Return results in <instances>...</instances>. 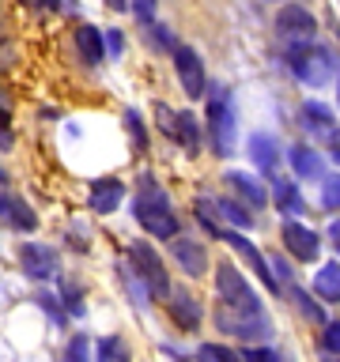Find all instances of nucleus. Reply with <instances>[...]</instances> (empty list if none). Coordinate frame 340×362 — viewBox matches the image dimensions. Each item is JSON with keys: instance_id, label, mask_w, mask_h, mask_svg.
I'll return each mask as SVG.
<instances>
[{"instance_id": "obj_7", "label": "nucleus", "mask_w": 340, "mask_h": 362, "mask_svg": "<svg viewBox=\"0 0 340 362\" xmlns=\"http://www.w3.org/2000/svg\"><path fill=\"white\" fill-rule=\"evenodd\" d=\"M174 68H178L181 90H186L189 98H200L204 95V83H208V72H204L200 53L189 49V45H178V49H174Z\"/></svg>"}, {"instance_id": "obj_8", "label": "nucleus", "mask_w": 340, "mask_h": 362, "mask_svg": "<svg viewBox=\"0 0 340 362\" xmlns=\"http://www.w3.org/2000/svg\"><path fill=\"white\" fill-rule=\"evenodd\" d=\"M276 30H280V38H288V42H310L317 34V19L302 4H283L280 16H276Z\"/></svg>"}, {"instance_id": "obj_15", "label": "nucleus", "mask_w": 340, "mask_h": 362, "mask_svg": "<svg viewBox=\"0 0 340 362\" xmlns=\"http://www.w3.org/2000/svg\"><path fill=\"white\" fill-rule=\"evenodd\" d=\"M299 117L306 129H314V132H322L329 144H333V151H336V117H333V110L322 106V102H302V110H299Z\"/></svg>"}, {"instance_id": "obj_39", "label": "nucleus", "mask_w": 340, "mask_h": 362, "mask_svg": "<svg viewBox=\"0 0 340 362\" xmlns=\"http://www.w3.org/2000/svg\"><path fill=\"white\" fill-rule=\"evenodd\" d=\"M4 177H8V174H4V166H0V185H4Z\"/></svg>"}, {"instance_id": "obj_1", "label": "nucleus", "mask_w": 340, "mask_h": 362, "mask_svg": "<svg viewBox=\"0 0 340 362\" xmlns=\"http://www.w3.org/2000/svg\"><path fill=\"white\" fill-rule=\"evenodd\" d=\"M132 211H136V223H140L152 238H166L170 242V238H178V230H181L178 215H174V208H170L166 189L159 185L152 174H140V192H136Z\"/></svg>"}, {"instance_id": "obj_16", "label": "nucleus", "mask_w": 340, "mask_h": 362, "mask_svg": "<svg viewBox=\"0 0 340 362\" xmlns=\"http://www.w3.org/2000/svg\"><path fill=\"white\" fill-rule=\"evenodd\" d=\"M170 317L178 321V328L193 332V328H200V302L189 291H170Z\"/></svg>"}, {"instance_id": "obj_31", "label": "nucleus", "mask_w": 340, "mask_h": 362, "mask_svg": "<svg viewBox=\"0 0 340 362\" xmlns=\"http://www.w3.org/2000/svg\"><path fill=\"white\" fill-rule=\"evenodd\" d=\"M299 310H302L306 317H310V321L325 325V313H322V305H317V302L310 298V294H302V291H299Z\"/></svg>"}, {"instance_id": "obj_22", "label": "nucleus", "mask_w": 340, "mask_h": 362, "mask_svg": "<svg viewBox=\"0 0 340 362\" xmlns=\"http://www.w3.org/2000/svg\"><path fill=\"white\" fill-rule=\"evenodd\" d=\"M174 140H178V144H186L189 151H197V147H200V129H197V117H193L189 110H181V113H178Z\"/></svg>"}, {"instance_id": "obj_38", "label": "nucleus", "mask_w": 340, "mask_h": 362, "mask_svg": "<svg viewBox=\"0 0 340 362\" xmlns=\"http://www.w3.org/2000/svg\"><path fill=\"white\" fill-rule=\"evenodd\" d=\"M42 8H50V11H61V0H38Z\"/></svg>"}, {"instance_id": "obj_32", "label": "nucleus", "mask_w": 340, "mask_h": 362, "mask_svg": "<svg viewBox=\"0 0 340 362\" xmlns=\"http://www.w3.org/2000/svg\"><path fill=\"white\" fill-rule=\"evenodd\" d=\"M129 8L136 11V19H140L144 27H147V23H155V0H129Z\"/></svg>"}, {"instance_id": "obj_5", "label": "nucleus", "mask_w": 340, "mask_h": 362, "mask_svg": "<svg viewBox=\"0 0 340 362\" xmlns=\"http://www.w3.org/2000/svg\"><path fill=\"white\" fill-rule=\"evenodd\" d=\"M208 136H212V151L215 155H231L234 151V110L227 90H215L208 102Z\"/></svg>"}, {"instance_id": "obj_3", "label": "nucleus", "mask_w": 340, "mask_h": 362, "mask_svg": "<svg viewBox=\"0 0 340 362\" xmlns=\"http://www.w3.org/2000/svg\"><path fill=\"white\" fill-rule=\"evenodd\" d=\"M215 291H220V305H231V310H242V313H261V302H257V294L254 287L246 283V276L238 272L234 264H223L215 268Z\"/></svg>"}, {"instance_id": "obj_17", "label": "nucleus", "mask_w": 340, "mask_h": 362, "mask_svg": "<svg viewBox=\"0 0 340 362\" xmlns=\"http://www.w3.org/2000/svg\"><path fill=\"white\" fill-rule=\"evenodd\" d=\"M291 166H295V174H299L302 181H317V177H325V158L314 151V147H306V144H299V147H291Z\"/></svg>"}, {"instance_id": "obj_23", "label": "nucleus", "mask_w": 340, "mask_h": 362, "mask_svg": "<svg viewBox=\"0 0 340 362\" xmlns=\"http://www.w3.org/2000/svg\"><path fill=\"white\" fill-rule=\"evenodd\" d=\"M268 181H272V192H276V208H283V211H302V197H299V189H295L291 181H283V177H276V174H272Z\"/></svg>"}, {"instance_id": "obj_35", "label": "nucleus", "mask_w": 340, "mask_h": 362, "mask_svg": "<svg viewBox=\"0 0 340 362\" xmlns=\"http://www.w3.org/2000/svg\"><path fill=\"white\" fill-rule=\"evenodd\" d=\"M242 362H276V351H268V347H246L242 351Z\"/></svg>"}, {"instance_id": "obj_4", "label": "nucleus", "mask_w": 340, "mask_h": 362, "mask_svg": "<svg viewBox=\"0 0 340 362\" xmlns=\"http://www.w3.org/2000/svg\"><path fill=\"white\" fill-rule=\"evenodd\" d=\"M129 257H132L136 276H140L144 287L152 291V298H166V294H170V276H166L163 257H159L147 242H132L129 245Z\"/></svg>"}, {"instance_id": "obj_29", "label": "nucleus", "mask_w": 340, "mask_h": 362, "mask_svg": "<svg viewBox=\"0 0 340 362\" xmlns=\"http://www.w3.org/2000/svg\"><path fill=\"white\" fill-rule=\"evenodd\" d=\"M336 347H340V325L336 321H325V332H322V351L329 362H336Z\"/></svg>"}, {"instance_id": "obj_6", "label": "nucleus", "mask_w": 340, "mask_h": 362, "mask_svg": "<svg viewBox=\"0 0 340 362\" xmlns=\"http://www.w3.org/2000/svg\"><path fill=\"white\" fill-rule=\"evenodd\" d=\"M215 325L231 336H242V339H265L268 336L265 313H242V310H231V305H220V310H215Z\"/></svg>"}, {"instance_id": "obj_12", "label": "nucleus", "mask_w": 340, "mask_h": 362, "mask_svg": "<svg viewBox=\"0 0 340 362\" xmlns=\"http://www.w3.org/2000/svg\"><path fill=\"white\" fill-rule=\"evenodd\" d=\"M170 249H174V260L181 264L186 276H204V268H208V253H204L200 242H193V238H170Z\"/></svg>"}, {"instance_id": "obj_20", "label": "nucleus", "mask_w": 340, "mask_h": 362, "mask_svg": "<svg viewBox=\"0 0 340 362\" xmlns=\"http://www.w3.org/2000/svg\"><path fill=\"white\" fill-rule=\"evenodd\" d=\"M0 215H4L16 230H27V234L38 226V215H34L30 204H23L19 197H0Z\"/></svg>"}, {"instance_id": "obj_11", "label": "nucleus", "mask_w": 340, "mask_h": 362, "mask_svg": "<svg viewBox=\"0 0 340 362\" xmlns=\"http://www.w3.org/2000/svg\"><path fill=\"white\" fill-rule=\"evenodd\" d=\"M19 260H23V272H27L30 279H50L57 272V249L42 245V242H27L19 249Z\"/></svg>"}, {"instance_id": "obj_13", "label": "nucleus", "mask_w": 340, "mask_h": 362, "mask_svg": "<svg viewBox=\"0 0 340 362\" xmlns=\"http://www.w3.org/2000/svg\"><path fill=\"white\" fill-rule=\"evenodd\" d=\"M121 200H125V185H121L118 177H98V181H91V211L110 215V211H118Z\"/></svg>"}, {"instance_id": "obj_36", "label": "nucleus", "mask_w": 340, "mask_h": 362, "mask_svg": "<svg viewBox=\"0 0 340 362\" xmlns=\"http://www.w3.org/2000/svg\"><path fill=\"white\" fill-rule=\"evenodd\" d=\"M322 200H325V208H329V211H336V200H340V192H336V174H333V181H325Z\"/></svg>"}, {"instance_id": "obj_10", "label": "nucleus", "mask_w": 340, "mask_h": 362, "mask_svg": "<svg viewBox=\"0 0 340 362\" xmlns=\"http://www.w3.org/2000/svg\"><path fill=\"white\" fill-rule=\"evenodd\" d=\"M283 245H288V253L295 257V260H314L317 257V249H322V242H317V230H310L306 223H299V219H288L283 223Z\"/></svg>"}, {"instance_id": "obj_33", "label": "nucleus", "mask_w": 340, "mask_h": 362, "mask_svg": "<svg viewBox=\"0 0 340 362\" xmlns=\"http://www.w3.org/2000/svg\"><path fill=\"white\" fill-rule=\"evenodd\" d=\"M87 336H72V344H68V362H87Z\"/></svg>"}, {"instance_id": "obj_2", "label": "nucleus", "mask_w": 340, "mask_h": 362, "mask_svg": "<svg viewBox=\"0 0 340 362\" xmlns=\"http://www.w3.org/2000/svg\"><path fill=\"white\" fill-rule=\"evenodd\" d=\"M288 64L306 87H325L329 79H336V53L314 42H291Z\"/></svg>"}, {"instance_id": "obj_24", "label": "nucleus", "mask_w": 340, "mask_h": 362, "mask_svg": "<svg viewBox=\"0 0 340 362\" xmlns=\"http://www.w3.org/2000/svg\"><path fill=\"white\" fill-rule=\"evenodd\" d=\"M98 362H132V355L121 336H106V339H98Z\"/></svg>"}, {"instance_id": "obj_26", "label": "nucleus", "mask_w": 340, "mask_h": 362, "mask_svg": "<svg viewBox=\"0 0 340 362\" xmlns=\"http://www.w3.org/2000/svg\"><path fill=\"white\" fill-rule=\"evenodd\" d=\"M125 124H129V136H132V147L136 151H147V129H144V121H140V113L136 110H125Z\"/></svg>"}, {"instance_id": "obj_19", "label": "nucleus", "mask_w": 340, "mask_h": 362, "mask_svg": "<svg viewBox=\"0 0 340 362\" xmlns=\"http://www.w3.org/2000/svg\"><path fill=\"white\" fill-rule=\"evenodd\" d=\"M76 49L84 57L87 64H102V57H106V45H102V30L84 23V27H76Z\"/></svg>"}, {"instance_id": "obj_14", "label": "nucleus", "mask_w": 340, "mask_h": 362, "mask_svg": "<svg viewBox=\"0 0 340 362\" xmlns=\"http://www.w3.org/2000/svg\"><path fill=\"white\" fill-rule=\"evenodd\" d=\"M249 158L257 163L261 174L272 177L280 170V147H276V140H272L268 132H254V136H249Z\"/></svg>"}, {"instance_id": "obj_21", "label": "nucleus", "mask_w": 340, "mask_h": 362, "mask_svg": "<svg viewBox=\"0 0 340 362\" xmlns=\"http://www.w3.org/2000/svg\"><path fill=\"white\" fill-rule=\"evenodd\" d=\"M314 294H317L322 302H336V298H340V268H336V260H329V264L317 272Z\"/></svg>"}, {"instance_id": "obj_37", "label": "nucleus", "mask_w": 340, "mask_h": 362, "mask_svg": "<svg viewBox=\"0 0 340 362\" xmlns=\"http://www.w3.org/2000/svg\"><path fill=\"white\" fill-rule=\"evenodd\" d=\"M106 8H113V11H125V8H129V0H106Z\"/></svg>"}, {"instance_id": "obj_9", "label": "nucleus", "mask_w": 340, "mask_h": 362, "mask_svg": "<svg viewBox=\"0 0 340 362\" xmlns=\"http://www.w3.org/2000/svg\"><path fill=\"white\" fill-rule=\"evenodd\" d=\"M220 238H223V242H227V245L234 249L238 257H246V260H249V268L257 272V279L265 283V287H268L272 294H276V287H280V279H276V272L268 268V260H265V253H261V249H257L254 242H249V238H242V234H238V230H223Z\"/></svg>"}, {"instance_id": "obj_30", "label": "nucleus", "mask_w": 340, "mask_h": 362, "mask_svg": "<svg viewBox=\"0 0 340 362\" xmlns=\"http://www.w3.org/2000/svg\"><path fill=\"white\" fill-rule=\"evenodd\" d=\"M197 219H200V226H204L212 238L223 234V226H220V219H215V211L208 208V200H197Z\"/></svg>"}, {"instance_id": "obj_25", "label": "nucleus", "mask_w": 340, "mask_h": 362, "mask_svg": "<svg viewBox=\"0 0 340 362\" xmlns=\"http://www.w3.org/2000/svg\"><path fill=\"white\" fill-rule=\"evenodd\" d=\"M212 204H215V211H220L223 219H231L234 226H254V215H249L238 200H212Z\"/></svg>"}, {"instance_id": "obj_27", "label": "nucleus", "mask_w": 340, "mask_h": 362, "mask_svg": "<svg viewBox=\"0 0 340 362\" xmlns=\"http://www.w3.org/2000/svg\"><path fill=\"white\" fill-rule=\"evenodd\" d=\"M147 38H152L159 49H166V53H174L178 49V42H174V30L163 27V23H147Z\"/></svg>"}, {"instance_id": "obj_18", "label": "nucleus", "mask_w": 340, "mask_h": 362, "mask_svg": "<svg viewBox=\"0 0 340 362\" xmlns=\"http://www.w3.org/2000/svg\"><path fill=\"white\" fill-rule=\"evenodd\" d=\"M227 185H231L238 197L249 204V208H265V204H268L265 185H261V181H254L249 174H242V170H231V174H227Z\"/></svg>"}, {"instance_id": "obj_28", "label": "nucleus", "mask_w": 340, "mask_h": 362, "mask_svg": "<svg viewBox=\"0 0 340 362\" xmlns=\"http://www.w3.org/2000/svg\"><path fill=\"white\" fill-rule=\"evenodd\" d=\"M197 358L200 362H238V355H234L231 347H223V344H204L197 351Z\"/></svg>"}, {"instance_id": "obj_34", "label": "nucleus", "mask_w": 340, "mask_h": 362, "mask_svg": "<svg viewBox=\"0 0 340 362\" xmlns=\"http://www.w3.org/2000/svg\"><path fill=\"white\" fill-rule=\"evenodd\" d=\"M102 45H106V53L121 57V53H125V38H121V30H106V34H102Z\"/></svg>"}]
</instances>
